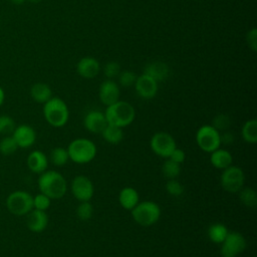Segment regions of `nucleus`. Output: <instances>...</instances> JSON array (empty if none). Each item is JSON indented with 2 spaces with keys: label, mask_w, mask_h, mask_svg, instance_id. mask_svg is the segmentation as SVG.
Wrapping results in <instances>:
<instances>
[{
  "label": "nucleus",
  "mask_w": 257,
  "mask_h": 257,
  "mask_svg": "<svg viewBox=\"0 0 257 257\" xmlns=\"http://www.w3.org/2000/svg\"><path fill=\"white\" fill-rule=\"evenodd\" d=\"M40 193L46 195L51 200L61 199L67 191L65 178L58 172L46 170L40 174L37 181Z\"/></svg>",
  "instance_id": "obj_1"
},
{
  "label": "nucleus",
  "mask_w": 257,
  "mask_h": 257,
  "mask_svg": "<svg viewBox=\"0 0 257 257\" xmlns=\"http://www.w3.org/2000/svg\"><path fill=\"white\" fill-rule=\"evenodd\" d=\"M107 124L124 127L130 125L136 116L134 106L124 100H117L116 102L106 106L104 112Z\"/></svg>",
  "instance_id": "obj_2"
},
{
  "label": "nucleus",
  "mask_w": 257,
  "mask_h": 257,
  "mask_svg": "<svg viewBox=\"0 0 257 257\" xmlns=\"http://www.w3.org/2000/svg\"><path fill=\"white\" fill-rule=\"evenodd\" d=\"M43 115L51 126L61 127L68 121L69 110L64 100L59 97H51L43 104Z\"/></svg>",
  "instance_id": "obj_3"
},
{
  "label": "nucleus",
  "mask_w": 257,
  "mask_h": 257,
  "mask_svg": "<svg viewBox=\"0 0 257 257\" xmlns=\"http://www.w3.org/2000/svg\"><path fill=\"white\" fill-rule=\"evenodd\" d=\"M69 160L76 164H87L91 162L96 156L95 144L85 138H78L73 140L67 148Z\"/></svg>",
  "instance_id": "obj_4"
},
{
  "label": "nucleus",
  "mask_w": 257,
  "mask_h": 257,
  "mask_svg": "<svg viewBox=\"0 0 257 257\" xmlns=\"http://www.w3.org/2000/svg\"><path fill=\"white\" fill-rule=\"evenodd\" d=\"M131 211L134 221L141 226L154 225L161 217V208L153 201L139 202Z\"/></svg>",
  "instance_id": "obj_5"
},
{
  "label": "nucleus",
  "mask_w": 257,
  "mask_h": 257,
  "mask_svg": "<svg viewBox=\"0 0 257 257\" xmlns=\"http://www.w3.org/2000/svg\"><path fill=\"white\" fill-rule=\"evenodd\" d=\"M6 208L14 216H26L33 209V196L26 191H14L6 198Z\"/></svg>",
  "instance_id": "obj_6"
},
{
  "label": "nucleus",
  "mask_w": 257,
  "mask_h": 257,
  "mask_svg": "<svg viewBox=\"0 0 257 257\" xmlns=\"http://www.w3.org/2000/svg\"><path fill=\"white\" fill-rule=\"evenodd\" d=\"M196 142L202 151L212 153L221 146L220 132L212 124H204L196 133Z\"/></svg>",
  "instance_id": "obj_7"
},
{
  "label": "nucleus",
  "mask_w": 257,
  "mask_h": 257,
  "mask_svg": "<svg viewBox=\"0 0 257 257\" xmlns=\"http://www.w3.org/2000/svg\"><path fill=\"white\" fill-rule=\"evenodd\" d=\"M222 188L229 193H238L244 185L245 175L241 168L231 165L223 170L220 178Z\"/></svg>",
  "instance_id": "obj_8"
},
{
  "label": "nucleus",
  "mask_w": 257,
  "mask_h": 257,
  "mask_svg": "<svg viewBox=\"0 0 257 257\" xmlns=\"http://www.w3.org/2000/svg\"><path fill=\"white\" fill-rule=\"evenodd\" d=\"M245 248L246 240L240 232H228L226 238L221 243L220 254L222 257H237Z\"/></svg>",
  "instance_id": "obj_9"
},
{
  "label": "nucleus",
  "mask_w": 257,
  "mask_h": 257,
  "mask_svg": "<svg viewBox=\"0 0 257 257\" xmlns=\"http://www.w3.org/2000/svg\"><path fill=\"white\" fill-rule=\"evenodd\" d=\"M150 147L156 155L168 159L177 145L175 139L169 133L158 132L151 138Z\"/></svg>",
  "instance_id": "obj_10"
},
{
  "label": "nucleus",
  "mask_w": 257,
  "mask_h": 257,
  "mask_svg": "<svg viewBox=\"0 0 257 257\" xmlns=\"http://www.w3.org/2000/svg\"><path fill=\"white\" fill-rule=\"evenodd\" d=\"M73 197L79 202L89 201L94 193L93 184L86 176H76L70 185Z\"/></svg>",
  "instance_id": "obj_11"
},
{
  "label": "nucleus",
  "mask_w": 257,
  "mask_h": 257,
  "mask_svg": "<svg viewBox=\"0 0 257 257\" xmlns=\"http://www.w3.org/2000/svg\"><path fill=\"white\" fill-rule=\"evenodd\" d=\"M12 138L16 142L18 148L27 149L34 145L36 141V133L34 128L28 124L16 125L12 133Z\"/></svg>",
  "instance_id": "obj_12"
},
{
  "label": "nucleus",
  "mask_w": 257,
  "mask_h": 257,
  "mask_svg": "<svg viewBox=\"0 0 257 257\" xmlns=\"http://www.w3.org/2000/svg\"><path fill=\"white\" fill-rule=\"evenodd\" d=\"M135 87L138 94L141 97L145 99H151L157 94L158 81H156L151 76L143 73L142 75L137 77V80L135 82Z\"/></svg>",
  "instance_id": "obj_13"
},
{
  "label": "nucleus",
  "mask_w": 257,
  "mask_h": 257,
  "mask_svg": "<svg viewBox=\"0 0 257 257\" xmlns=\"http://www.w3.org/2000/svg\"><path fill=\"white\" fill-rule=\"evenodd\" d=\"M99 99L100 101L108 106L117 100H119V87L118 85L112 80V79H106L101 82L99 86V91H98Z\"/></svg>",
  "instance_id": "obj_14"
},
{
  "label": "nucleus",
  "mask_w": 257,
  "mask_h": 257,
  "mask_svg": "<svg viewBox=\"0 0 257 257\" xmlns=\"http://www.w3.org/2000/svg\"><path fill=\"white\" fill-rule=\"evenodd\" d=\"M26 216V226L31 232L40 233L46 229L48 225V216L46 211L32 209Z\"/></svg>",
  "instance_id": "obj_15"
},
{
  "label": "nucleus",
  "mask_w": 257,
  "mask_h": 257,
  "mask_svg": "<svg viewBox=\"0 0 257 257\" xmlns=\"http://www.w3.org/2000/svg\"><path fill=\"white\" fill-rule=\"evenodd\" d=\"M84 127L92 134H100L106 126L107 121L103 112L98 110H91L84 116Z\"/></svg>",
  "instance_id": "obj_16"
},
{
  "label": "nucleus",
  "mask_w": 257,
  "mask_h": 257,
  "mask_svg": "<svg viewBox=\"0 0 257 257\" xmlns=\"http://www.w3.org/2000/svg\"><path fill=\"white\" fill-rule=\"evenodd\" d=\"M100 66L99 62L90 56H86L81 58L76 65L77 73L82 76L83 78H93L95 77L99 72Z\"/></svg>",
  "instance_id": "obj_17"
},
{
  "label": "nucleus",
  "mask_w": 257,
  "mask_h": 257,
  "mask_svg": "<svg viewBox=\"0 0 257 257\" xmlns=\"http://www.w3.org/2000/svg\"><path fill=\"white\" fill-rule=\"evenodd\" d=\"M28 169L35 174H41L47 170L48 159L46 155L41 151H32L26 160Z\"/></svg>",
  "instance_id": "obj_18"
},
{
  "label": "nucleus",
  "mask_w": 257,
  "mask_h": 257,
  "mask_svg": "<svg viewBox=\"0 0 257 257\" xmlns=\"http://www.w3.org/2000/svg\"><path fill=\"white\" fill-rule=\"evenodd\" d=\"M118 202L125 210H133L140 202L139 193L133 187H124L118 194Z\"/></svg>",
  "instance_id": "obj_19"
},
{
  "label": "nucleus",
  "mask_w": 257,
  "mask_h": 257,
  "mask_svg": "<svg viewBox=\"0 0 257 257\" xmlns=\"http://www.w3.org/2000/svg\"><path fill=\"white\" fill-rule=\"evenodd\" d=\"M210 162L213 165V167L224 170L228 167H230L233 163V157L230 152H228L225 149H217L211 153Z\"/></svg>",
  "instance_id": "obj_20"
},
{
  "label": "nucleus",
  "mask_w": 257,
  "mask_h": 257,
  "mask_svg": "<svg viewBox=\"0 0 257 257\" xmlns=\"http://www.w3.org/2000/svg\"><path fill=\"white\" fill-rule=\"evenodd\" d=\"M144 73L156 81H163L169 76V67L165 62L154 61L146 66Z\"/></svg>",
  "instance_id": "obj_21"
},
{
  "label": "nucleus",
  "mask_w": 257,
  "mask_h": 257,
  "mask_svg": "<svg viewBox=\"0 0 257 257\" xmlns=\"http://www.w3.org/2000/svg\"><path fill=\"white\" fill-rule=\"evenodd\" d=\"M30 95L34 101L44 104L52 97V91L48 84L36 82L30 88Z\"/></svg>",
  "instance_id": "obj_22"
},
{
  "label": "nucleus",
  "mask_w": 257,
  "mask_h": 257,
  "mask_svg": "<svg viewBox=\"0 0 257 257\" xmlns=\"http://www.w3.org/2000/svg\"><path fill=\"white\" fill-rule=\"evenodd\" d=\"M100 134L104 139V141L111 145L119 144L123 139L122 128L115 125H111V124H106V126L102 130Z\"/></svg>",
  "instance_id": "obj_23"
},
{
  "label": "nucleus",
  "mask_w": 257,
  "mask_h": 257,
  "mask_svg": "<svg viewBox=\"0 0 257 257\" xmlns=\"http://www.w3.org/2000/svg\"><path fill=\"white\" fill-rule=\"evenodd\" d=\"M241 135L243 140L248 144H256L257 143V120L249 119L247 120L242 128Z\"/></svg>",
  "instance_id": "obj_24"
},
{
  "label": "nucleus",
  "mask_w": 257,
  "mask_h": 257,
  "mask_svg": "<svg viewBox=\"0 0 257 257\" xmlns=\"http://www.w3.org/2000/svg\"><path fill=\"white\" fill-rule=\"evenodd\" d=\"M228 229L224 224L215 223L211 225L208 229V237L209 239L216 244H221L228 234Z\"/></svg>",
  "instance_id": "obj_25"
},
{
  "label": "nucleus",
  "mask_w": 257,
  "mask_h": 257,
  "mask_svg": "<svg viewBox=\"0 0 257 257\" xmlns=\"http://www.w3.org/2000/svg\"><path fill=\"white\" fill-rule=\"evenodd\" d=\"M239 199L248 208H255L257 205V193L253 188H242L239 192Z\"/></svg>",
  "instance_id": "obj_26"
},
{
  "label": "nucleus",
  "mask_w": 257,
  "mask_h": 257,
  "mask_svg": "<svg viewBox=\"0 0 257 257\" xmlns=\"http://www.w3.org/2000/svg\"><path fill=\"white\" fill-rule=\"evenodd\" d=\"M68 160L69 156L67 149H64L62 147H56L50 153V161L56 167L64 166L68 162Z\"/></svg>",
  "instance_id": "obj_27"
},
{
  "label": "nucleus",
  "mask_w": 257,
  "mask_h": 257,
  "mask_svg": "<svg viewBox=\"0 0 257 257\" xmlns=\"http://www.w3.org/2000/svg\"><path fill=\"white\" fill-rule=\"evenodd\" d=\"M162 172L165 178H167L168 180L171 179H176L180 173H181V167L180 164L167 159V161L164 163L163 167H162Z\"/></svg>",
  "instance_id": "obj_28"
},
{
  "label": "nucleus",
  "mask_w": 257,
  "mask_h": 257,
  "mask_svg": "<svg viewBox=\"0 0 257 257\" xmlns=\"http://www.w3.org/2000/svg\"><path fill=\"white\" fill-rule=\"evenodd\" d=\"M18 146L12 136H5L1 141H0V153L3 156H10L14 154L17 151Z\"/></svg>",
  "instance_id": "obj_29"
},
{
  "label": "nucleus",
  "mask_w": 257,
  "mask_h": 257,
  "mask_svg": "<svg viewBox=\"0 0 257 257\" xmlns=\"http://www.w3.org/2000/svg\"><path fill=\"white\" fill-rule=\"evenodd\" d=\"M16 127L14 119L8 114L0 115V135L10 136Z\"/></svg>",
  "instance_id": "obj_30"
},
{
  "label": "nucleus",
  "mask_w": 257,
  "mask_h": 257,
  "mask_svg": "<svg viewBox=\"0 0 257 257\" xmlns=\"http://www.w3.org/2000/svg\"><path fill=\"white\" fill-rule=\"evenodd\" d=\"M93 214V207L89 201L80 202L76 208V216L81 221H87Z\"/></svg>",
  "instance_id": "obj_31"
},
{
  "label": "nucleus",
  "mask_w": 257,
  "mask_h": 257,
  "mask_svg": "<svg viewBox=\"0 0 257 257\" xmlns=\"http://www.w3.org/2000/svg\"><path fill=\"white\" fill-rule=\"evenodd\" d=\"M50 203L51 199L42 193L33 196V209L46 211L50 207Z\"/></svg>",
  "instance_id": "obj_32"
},
{
  "label": "nucleus",
  "mask_w": 257,
  "mask_h": 257,
  "mask_svg": "<svg viewBox=\"0 0 257 257\" xmlns=\"http://www.w3.org/2000/svg\"><path fill=\"white\" fill-rule=\"evenodd\" d=\"M166 191L170 195L178 197L184 193V187L176 179H171V180H168L166 183Z\"/></svg>",
  "instance_id": "obj_33"
},
{
  "label": "nucleus",
  "mask_w": 257,
  "mask_h": 257,
  "mask_svg": "<svg viewBox=\"0 0 257 257\" xmlns=\"http://www.w3.org/2000/svg\"><path fill=\"white\" fill-rule=\"evenodd\" d=\"M137 74L134 71L131 70H124L119 72L118 74V81L120 83L121 86L124 87H128L132 86L133 84H135L136 80H137Z\"/></svg>",
  "instance_id": "obj_34"
},
{
  "label": "nucleus",
  "mask_w": 257,
  "mask_h": 257,
  "mask_svg": "<svg viewBox=\"0 0 257 257\" xmlns=\"http://www.w3.org/2000/svg\"><path fill=\"white\" fill-rule=\"evenodd\" d=\"M217 131H225L229 127L230 125V118L226 114H218L214 117L213 119V124H212Z\"/></svg>",
  "instance_id": "obj_35"
},
{
  "label": "nucleus",
  "mask_w": 257,
  "mask_h": 257,
  "mask_svg": "<svg viewBox=\"0 0 257 257\" xmlns=\"http://www.w3.org/2000/svg\"><path fill=\"white\" fill-rule=\"evenodd\" d=\"M120 72V66L116 61H109L104 66V74L108 79H112L118 76Z\"/></svg>",
  "instance_id": "obj_36"
},
{
  "label": "nucleus",
  "mask_w": 257,
  "mask_h": 257,
  "mask_svg": "<svg viewBox=\"0 0 257 257\" xmlns=\"http://www.w3.org/2000/svg\"><path fill=\"white\" fill-rule=\"evenodd\" d=\"M246 40L249 48H251L253 51H256L257 48V29L252 28L248 31L246 35Z\"/></svg>",
  "instance_id": "obj_37"
},
{
  "label": "nucleus",
  "mask_w": 257,
  "mask_h": 257,
  "mask_svg": "<svg viewBox=\"0 0 257 257\" xmlns=\"http://www.w3.org/2000/svg\"><path fill=\"white\" fill-rule=\"evenodd\" d=\"M168 159H170V160H172V161H174V162H176V163L181 165L185 161V159H186V154H185V152L183 150L176 148L171 153V155H170V157Z\"/></svg>",
  "instance_id": "obj_38"
},
{
  "label": "nucleus",
  "mask_w": 257,
  "mask_h": 257,
  "mask_svg": "<svg viewBox=\"0 0 257 257\" xmlns=\"http://www.w3.org/2000/svg\"><path fill=\"white\" fill-rule=\"evenodd\" d=\"M220 140H221V144L230 145L234 142V136L230 132H226L223 135L220 134Z\"/></svg>",
  "instance_id": "obj_39"
},
{
  "label": "nucleus",
  "mask_w": 257,
  "mask_h": 257,
  "mask_svg": "<svg viewBox=\"0 0 257 257\" xmlns=\"http://www.w3.org/2000/svg\"><path fill=\"white\" fill-rule=\"evenodd\" d=\"M4 99H5V92H4V89L0 86V106L3 104Z\"/></svg>",
  "instance_id": "obj_40"
},
{
  "label": "nucleus",
  "mask_w": 257,
  "mask_h": 257,
  "mask_svg": "<svg viewBox=\"0 0 257 257\" xmlns=\"http://www.w3.org/2000/svg\"><path fill=\"white\" fill-rule=\"evenodd\" d=\"M11 2H13V3H17V4H19V3H22V2H24V1H26V0H10Z\"/></svg>",
  "instance_id": "obj_41"
},
{
  "label": "nucleus",
  "mask_w": 257,
  "mask_h": 257,
  "mask_svg": "<svg viewBox=\"0 0 257 257\" xmlns=\"http://www.w3.org/2000/svg\"><path fill=\"white\" fill-rule=\"evenodd\" d=\"M27 1H29V2H31V3H39V2H41L42 0H27Z\"/></svg>",
  "instance_id": "obj_42"
}]
</instances>
